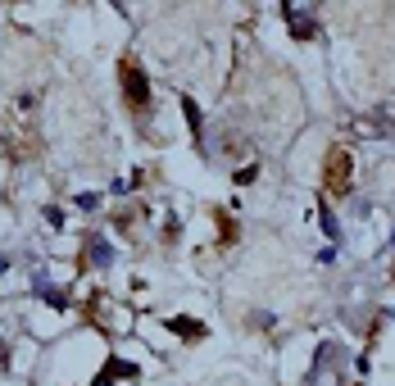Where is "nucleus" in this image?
Masks as SVG:
<instances>
[{"label": "nucleus", "instance_id": "nucleus-1", "mask_svg": "<svg viewBox=\"0 0 395 386\" xmlns=\"http://www.w3.org/2000/svg\"><path fill=\"white\" fill-rule=\"evenodd\" d=\"M123 91H128V105L132 110H145L150 105V82H145V73L141 68H123Z\"/></svg>", "mask_w": 395, "mask_h": 386}, {"label": "nucleus", "instance_id": "nucleus-2", "mask_svg": "<svg viewBox=\"0 0 395 386\" xmlns=\"http://www.w3.org/2000/svg\"><path fill=\"white\" fill-rule=\"evenodd\" d=\"M282 19L291 23V32H296V41H309V37H318V23H314V14H309V10H296V5H282Z\"/></svg>", "mask_w": 395, "mask_h": 386}, {"label": "nucleus", "instance_id": "nucleus-3", "mask_svg": "<svg viewBox=\"0 0 395 386\" xmlns=\"http://www.w3.org/2000/svg\"><path fill=\"white\" fill-rule=\"evenodd\" d=\"M87 254H91V264H96V268H110V264H114V245L105 241V236H91V241H87Z\"/></svg>", "mask_w": 395, "mask_h": 386}, {"label": "nucleus", "instance_id": "nucleus-4", "mask_svg": "<svg viewBox=\"0 0 395 386\" xmlns=\"http://www.w3.org/2000/svg\"><path fill=\"white\" fill-rule=\"evenodd\" d=\"M336 354H341V350H336V341H323V345H318V354H314V373H309V377L327 373V368L336 364Z\"/></svg>", "mask_w": 395, "mask_h": 386}, {"label": "nucleus", "instance_id": "nucleus-5", "mask_svg": "<svg viewBox=\"0 0 395 386\" xmlns=\"http://www.w3.org/2000/svg\"><path fill=\"white\" fill-rule=\"evenodd\" d=\"M168 327H173L177 336H187V341H200V336H205V323H196V318H168Z\"/></svg>", "mask_w": 395, "mask_h": 386}, {"label": "nucleus", "instance_id": "nucleus-6", "mask_svg": "<svg viewBox=\"0 0 395 386\" xmlns=\"http://www.w3.org/2000/svg\"><path fill=\"white\" fill-rule=\"evenodd\" d=\"M318 223H323V232H327V241L336 245V241H341V223H336V214L323 210V214H318Z\"/></svg>", "mask_w": 395, "mask_h": 386}, {"label": "nucleus", "instance_id": "nucleus-7", "mask_svg": "<svg viewBox=\"0 0 395 386\" xmlns=\"http://www.w3.org/2000/svg\"><path fill=\"white\" fill-rule=\"evenodd\" d=\"M105 377H136V364H128V359H110Z\"/></svg>", "mask_w": 395, "mask_h": 386}, {"label": "nucleus", "instance_id": "nucleus-8", "mask_svg": "<svg viewBox=\"0 0 395 386\" xmlns=\"http://www.w3.org/2000/svg\"><path fill=\"white\" fill-rule=\"evenodd\" d=\"M41 300H45L50 309H68V296H64V291H55V287H45V291H41Z\"/></svg>", "mask_w": 395, "mask_h": 386}, {"label": "nucleus", "instance_id": "nucleus-9", "mask_svg": "<svg viewBox=\"0 0 395 386\" xmlns=\"http://www.w3.org/2000/svg\"><path fill=\"white\" fill-rule=\"evenodd\" d=\"M182 110H187V123H191V132L200 136V110H196V100H182Z\"/></svg>", "mask_w": 395, "mask_h": 386}, {"label": "nucleus", "instance_id": "nucleus-10", "mask_svg": "<svg viewBox=\"0 0 395 386\" xmlns=\"http://www.w3.org/2000/svg\"><path fill=\"white\" fill-rule=\"evenodd\" d=\"M96 205H100V196H91V191H82V196H77V210H96Z\"/></svg>", "mask_w": 395, "mask_h": 386}, {"label": "nucleus", "instance_id": "nucleus-11", "mask_svg": "<svg viewBox=\"0 0 395 386\" xmlns=\"http://www.w3.org/2000/svg\"><path fill=\"white\" fill-rule=\"evenodd\" d=\"M254 177H259V168H236V182H241V187H250V182H254Z\"/></svg>", "mask_w": 395, "mask_h": 386}, {"label": "nucleus", "instance_id": "nucleus-12", "mask_svg": "<svg viewBox=\"0 0 395 386\" xmlns=\"http://www.w3.org/2000/svg\"><path fill=\"white\" fill-rule=\"evenodd\" d=\"M45 223H50V227H64V210H55V205H50V210H45Z\"/></svg>", "mask_w": 395, "mask_h": 386}, {"label": "nucleus", "instance_id": "nucleus-13", "mask_svg": "<svg viewBox=\"0 0 395 386\" xmlns=\"http://www.w3.org/2000/svg\"><path fill=\"white\" fill-rule=\"evenodd\" d=\"M318 264H336V245H323V250H318Z\"/></svg>", "mask_w": 395, "mask_h": 386}, {"label": "nucleus", "instance_id": "nucleus-14", "mask_svg": "<svg viewBox=\"0 0 395 386\" xmlns=\"http://www.w3.org/2000/svg\"><path fill=\"white\" fill-rule=\"evenodd\" d=\"M5 268H10V254H0V273H5Z\"/></svg>", "mask_w": 395, "mask_h": 386}, {"label": "nucleus", "instance_id": "nucleus-15", "mask_svg": "<svg viewBox=\"0 0 395 386\" xmlns=\"http://www.w3.org/2000/svg\"><path fill=\"white\" fill-rule=\"evenodd\" d=\"M96 386H110V377H105V373H100V377H96Z\"/></svg>", "mask_w": 395, "mask_h": 386}, {"label": "nucleus", "instance_id": "nucleus-16", "mask_svg": "<svg viewBox=\"0 0 395 386\" xmlns=\"http://www.w3.org/2000/svg\"><path fill=\"white\" fill-rule=\"evenodd\" d=\"M0 364H5V341H0Z\"/></svg>", "mask_w": 395, "mask_h": 386}, {"label": "nucleus", "instance_id": "nucleus-17", "mask_svg": "<svg viewBox=\"0 0 395 386\" xmlns=\"http://www.w3.org/2000/svg\"><path fill=\"white\" fill-rule=\"evenodd\" d=\"M391 254H395V232H391Z\"/></svg>", "mask_w": 395, "mask_h": 386}]
</instances>
